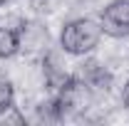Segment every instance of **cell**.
<instances>
[{"mask_svg": "<svg viewBox=\"0 0 129 126\" xmlns=\"http://www.w3.org/2000/svg\"><path fill=\"white\" fill-rule=\"evenodd\" d=\"M17 35H20V49H27V52H42V49H47L50 35L40 22H22Z\"/></svg>", "mask_w": 129, "mask_h": 126, "instance_id": "cell-5", "label": "cell"}, {"mask_svg": "<svg viewBox=\"0 0 129 126\" xmlns=\"http://www.w3.org/2000/svg\"><path fill=\"white\" fill-rule=\"evenodd\" d=\"M5 3H8V0H0V5H5Z\"/></svg>", "mask_w": 129, "mask_h": 126, "instance_id": "cell-10", "label": "cell"}, {"mask_svg": "<svg viewBox=\"0 0 129 126\" xmlns=\"http://www.w3.org/2000/svg\"><path fill=\"white\" fill-rule=\"evenodd\" d=\"M13 96H15V89H13V84H10L8 79H0V106L10 104V101H13Z\"/></svg>", "mask_w": 129, "mask_h": 126, "instance_id": "cell-8", "label": "cell"}, {"mask_svg": "<svg viewBox=\"0 0 129 126\" xmlns=\"http://www.w3.org/2000/svg\"><path fill=\"white\" fill-rule=\"evenodd\" d=\"M122 101H124V106L129 109V79H127V84H124V94H122Z\"/></svg>", "mask_w": 129, "mask_h": 126, "instance_id": "cell-9", "label": "cell"}, {"mask_svg": "<svg viewBox=\"0 0 129 126\" xmlns=\"http://www.w3.org/2000/svg\"><path fill=\"white\" fill-rule=\"evenodd\" d=\"M102 25L92 20V17H80V20H72L62 27L60 35V45L67 54H87L99 45L102 40Z\"/></svg>", "mask_w": 129, "mask_h": 126, "instance_id": "cell-1", "label": "cell"}, {"mask_svg": "<svg viewBox=\"0 0 129 126\" xmlns=\"http://www.w3.org/2000/svg\"><path fill=\"white\" fill-rule=\"evenodd\" d=\"M0 126H25V114L10 101L0 106Z\"/></svg>", "mask_w": 129, "mask_h": 126, "instance_id": "cell-7", "label": "cell"}, {"mask_svg": "<svg viewBox=\"0 0 129 126\" xmlns=\"http://www.w3.org/2000/svg\"><path fill=\"white\" fill-rule=\"evenodd\" d=\"M20 52V35L17 30L0 27V59H10Z\"/></svg>", "mask_w": 129, "mask_h": 126, "instance_id": "cell-6", "label": "cell"}, {"mask_svg": "<svg viewBox=\"0 0 129 126\" xmlns=\"http://www.w3.org/2000/svg\"><path fill=\"white\" fill-rule=\"evenodd\" d=\"M99 25H102V32L109 37H127L129 35V0L109 3L102 10Z\"/></svg>", "mask_w": 129, "mask_h": 126, "instance_id": "cell-3", "label": "cell"}, {"mask_svg": "<svg viewBox=\"0 0 129 126\" xmlns=\"http://www.w3.org/2000/svg\"><path fill=\"white\" fill-rule=\"evenodd\" d=\"M92 94H94V92L87 87V82L82 77H70L64 82V87L57 92L55 101H57L62 116H75V114H82V111L89 109Z\"/></svg>", "mask_w": 129, "mask_h": 126, "instance_id": "cell-2", "label": "cell"}, {"mask_svg": "<svg viewBox=\"0 0 129 126\" xmlns=\"http://www.w3.org/2000/svg\"><path fill=\"white\" fill-rule=\"evenodd\" d=\"M80 77L87 82V87L92 92H109L112 89V74L109 69L97 59H87L80 69Z\"/></svg>", "mask_w": 129, "mask_h": 126, "instance_id": "cell-4", "label": "cell"}]
</instances>
